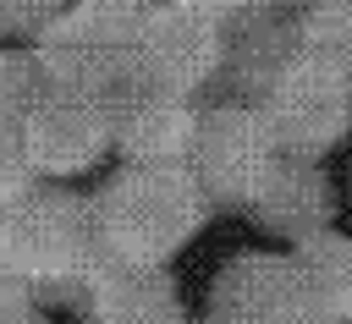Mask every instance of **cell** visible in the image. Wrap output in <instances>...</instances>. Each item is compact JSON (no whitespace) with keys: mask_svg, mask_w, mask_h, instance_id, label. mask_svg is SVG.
Instances as JSON below:
<instances>
[{"mask_svg":"<svg viewBox=\"0 0 352 324\" xmlns=\"http://www.w3.org/2000/svg\"><path fill=\"white\" fill-rule=\"evenodd\" d=\"M209 220V192L187 165H132L94 203L99 253L121 264H165Z\"/></svg>","mask_w":352,"mask_h":324,"instance_id":"cell-1","label":"cell"},{"mask_svg":"<svg viewBox=\"0 0 352 324\" xmlns=\"http://www.w3.org/2000/svg\"><path fill=\"white\" fill-rule=\"evenodd\" d=\"M0 253L28 286H66L82 280L99 258L94 236V203H77L66 192H28L0 220Z\"/></svg>","mask_w":352,"mask_h":324,"instance_id":"cell-2","label":"cell"},{"mask_svg":"<svg viewBox=\"0 0 352 324\" xmlns=\"http://www.w3.org/2000/svg\"><path fill=\"white\" fill-rule=\"evenodd\" d=\"M226 55V22L192 0H154V11L143 16L132 49H126V77L143 88H165L192 99Z\"/></svg>","mask_w":352,"mask_h":324,"instance_id":"cell-3","label":"cell"},{"mask_svg":"<svg viewBox=\"0 0 352 324\" xmlns=\"http://www.w3.org/2000/svg\"><path fill=\"white\" fill-rule=\"evenodd\" d=\"M264 126L286 159H319L352 132V77L297 55L264 93Z\"/></svg>","mask_w":352,"mask_h":324,"instance_id":"cell-4","label":"cell"},{"mask_svg":"<svg viewBox=\"0 0 352 324\" xmlns=\"http://www.w3.org/2000/svg\"><path fill=\"white\" fill-rule=\"evenodd\" d=\"M275 159H280V148H275V137L264 126V110L226 104V110L198 115L187 170L198 176V187L209 192V203L248 209L253 192L264 187V176L275 170Z\"/></svg>","mask_w":352,"mask_h":324,"instance_id":"cell-5","label":"cell"},{"mask_svg":"<svg viewBox=\"0 0 352 324\" xmlns=\"http://www.w3.org/2000/svg\"><path fill=\"white\" fill-rule=\"evenodd\" d=\"M22 148H28L33 170H50V176L88 170L110 148V104L94 93H55L50 88L22 115Z\"/></svg>","mask_w":352,"mask_h":324,"instance_id":"cell-6","label":"cell"},{"mask_svg":"<svg viewBox=\"0 0 352 324\" xmlns=\"http://www.w3.org/2000/svg\"><path fill=\"white\" fill-rule=\"evenodd\" d=\"M104 104H110V143H121L132 165H187L198 115L182 93L143 88L126 77L121 88L104 93Z\"/></svg>","mask_w":352,"mask_h":324,"instance_id":"cell-7","label":"cell"},{"mask_svg":"<svg viewBox=\"0 0 352 324\" xmlns=\"http://www.w3.org/2000/svg\"><path fill=\"white\" fill-rule=\"evenodd\" d=\"M308 297L292 258L275 253H242L214 280V324H302Z\"/></svg>","mask_w":352,"mask_h":324,"instance_id":"cell-8","label":"cell"},{"mask_svg":"<svg viewBox=\"0 0 352 324\" xmlns=\"http://www.w3.org/2000/svg\"><path fill=\"white\" fill-rule=\"evenodd\" d=\"M88 286V313L99 324H182L176 291L160 264H121L99 253L82 275Z\"/></svg>","mask_w":352,"mask_h":324,"instance_id":"cell-9","label":"cell"},{"mask_svg":"<svg viewBox=\"0 0 352 324\" xmlns=\"http://www.w3.org/2000/svg\"><path fill=\"white\" fill-rule=\"evenodd\" d=\"M297 55H302L297 22H286V11L248 5V11H236L231 27H226V55H220V66L231 71V82H236L242 93L264 99L270 82H275Z\"/></svg>","mask_w":352,"mask_h":324,"instance_id":"cell-10","label":"cell"},{"mask_svg":"<svg viewBox=\"0 0 352 324\" xmlns=\"http://www.w3.org/2000/svg\"><path fill=\"white\" fill-rule=\"evenodd\" d=\"M248 209H253L258 225H270V231L302 242V236H314V231L330 225L336 198H330V181L314 170V159H286V154H280Z\"/></svg>","mask_w":352,"mask_h":324,"instance_id":"cell-11","label":"cell"},{"mask_svg":"<svg viewBox=\"0 0 352 324\" xmlns=\"http://www.w3.org/2000/svg\"><path fill=\"white\" fill-rule=\"evenodd\" d=\"M292 264H297L308 313L319 324H346L352 319V242L336 231H314L297 242Z\"/></svg>","mask_w":352,"mask_h":324,"instance_id":"cell-12","label":"cell"},{"mask_svg":"<svg viewBox=\"0 0 352 324\" xmlns=\"http://www.w3.org/2000/svg\"><path fill=\"white\" fill-rule=\"evenodd\" d=\"M297 44L302 55L352 77V0H314L308 11H297Z\"/></svg>","mask_w":352,"mask_h":324,"instance_id":"cell-13","label":"cell"},{"mask_svg":"<svg viewBox=\"0 0 352 324\" xmlns=\"http://www.w3.org/2000/svg\"><path fill=\"white\" fill-rule=\"evenodd\" d=\"M38 60L22 55H0V126H16L33 104H38Z\"/></svg>","mask_w":352,"mask_h":324,"instance_id":"cell-14","label":"cell"},{"mask_svg":"<svg viewBox=\"0 0 352 324\" xmlns=\"http://www.w3.org/2000/svg\"><path fill=\"white\" fill-rule=\"evenodd\" d=\"M60 0H0V33H28L55 16Z\"/></svg>","mask_w":352,"mask_h":324,"instance_id":"cell-15","label":"cell"},{"mask_svg":"<svg viewBox=\"0 0 352 324\" xmlns=\"http://www.w3.org/2000/svg\"><path fill=\"white\" fill-rule=\"evenodd\" d=\"M28 313V280L6 264V253H0V324H16Z\"/></svg>","mask_w":352,"mask_h":324,"instance_id":"cell-16","label":"cell"},{"mask_svg":"<svg viewBox=\"0 0 352 324\" xmlns=\"http://www.w3.org/2000/svg\"><path fill=\"white\" fill-rule=\"evenodd\" d=\"M192 5H204V11H214L220 22H231L236 11H248V5H258V0H192Z\"/></svg>","mask_w":352,"mask_h":324,"instance_id":"cell-17","label":"cell"},{"mask_svg":"<svg viewBox=\"0 0 352 324\" xmlns=\"http://www.w3.org/2000/svg\"><path fill=\"white\" fill-rule=\"evenodd\" d=\"M258 5H270V11H308L314 0H258Z\"/></svg>","mask_w":352,"mask_h":324,"instance_id":"cell-18","label":"cell"},{"mask_svg":"<svg viewBox=\"0 0 352 324\" xmlns=\"http://www.w3.org/2000/svg\"><path fill=\"white\" fill-rule=\"evenodd\" d=\"M302 324H319V319H302Z\"/></svg>","mask_w":352,"mask_h":324,"instance_id":"cell-19","label":"cell"},{"mask_svg":"<svg viewBox=\"0 0 352 324\" xmlns=\"http://www.w3.org/2000/svg\"><path fill=\"white\" fill-rule=\"evenodd\" d=\"M346 324H352V319H346Z\"/></svg>","mask_w":352,"mask_h":324,"instance_id":"cell-20","label":"cell"}]
</instances>
